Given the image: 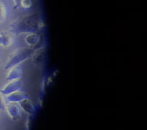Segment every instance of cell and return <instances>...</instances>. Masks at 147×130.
I'll use <instances>...</instances> for the list:
<instances>
[{"label": "cell", "instance_id": "obj_1", "mask_svg": "<svg viewBox=\"0 0 147 130\" xmlns=\"http://www.w3.org/2000/svg\"><path fill=\"white\" fill-rule=\"evenodd\" d=\"M45 28V23L39 14H33L17 18L9 24V30L14 36L21 34L40 33Z\"/></svg>", "mask_w": 147, "mask_h": 130}, {"label": "cell", "instance_id": "obj_2", "mask_svg": "<svg viewBox=\"0 0 147 130\" xmlns=\"http://www.w3.org/2000/svg\"><path fill=\"white\" fill-rule=\"evenodd\" d=\"M34 49L30 47L19 48L14 50L11 54H9L7 61L5 64V70H9L12 67L20 64L21 63L31 58V55L34 53Z\"/></svg>", "mask_w": 147, "mask_h": 130}, {"label": "cell", "instance_id": "obj_3", "mask_svg": "<svg viewBox=\"0 0 147 130\" xmlns=\"http://www.w3.org/2000/svg\"><path fill=\"white\" fill-rule=\"evenodd\" d=\"M5 110L9 116V118L13 121H18L22 118V109L20 108L19 103H12L9 102L8 104H6V108Z\"/></svg>", "mask_w": 147, "mask_h": 130}, {"label": "cell", "instance_id": "obj_4", "mask_svg": "<svg viewBox=\"0 0 147 130\" xmlns=\"http://www.w3.org/2000/svg\"><path fill=\"white\" fill-rule=\"evenodd\" d=\"M42 37L40 33H31L25 37L26 44L34 50L42 47Z\"/></svg>", "mask_w": 147, "mask_h": 130}, {"label": "cell", "instance_id": "obj_5", "mask_svg": "<svg viewBox=\"0 0 147 130\" xmlns=\"http://www.w3.org/2000/svg\"><path fill=\"white\" fill-rule=\"evenodd\" d=\"M45 57H46V47L42 46L34 51L31 55V59L32 64L34 66H42L44 64Z\"/></svg>", "mask_w": 147, "mask_h": 130}, {"label": "cell", "instance_id": "obj_6", "mask_svg": "<svg viewBox=\"0 0 147 130\" xmlns=\"http://www.w3.org/2000/svg\"><path fill=\"white\" fill-rule=\"evenodd\" d=\"M23 82L20 79L13 80V81H9L4 87L1 89V93L3 95H9L13 92H16L17 90H20L22 88Z\"/></svg>", "mask_w": 147, "mask_h": 130}, {"label": "cell", "instance_id": "obj_7", "mask_svg": "<svg viewBox=\"0 0 147 130\" xmlns=\"http://www.w3.org/2000/svg\"><path fill=\"white\" fill-rule=\"evenodd\" d=\"M8 73L6 74V81H13V80L20 79L22 77V67L19 65H16L14 67H12L8 70Z\"/></svg>", "mask_w": 147, "mask_h": 130}, {"label": "cell", "instance_id": "obj_8", "mask_svg": "<svg viewBox=\"0 0 147 130\" xmlns=\"http://www.w3.org/2000/svg\"><path fill=\"white\" fill-rule=\"evenodd\" d=\"M14 39V35L9 31H3L0 32V45L9 47L12 45Z\"/></svg>", "mask_w": 147, "mask_h": 130}, {"label": "cell", "instance_id": "obj_9", "mask_svg": "<svg viewBox=\"0 0 147 130\" xmlns=\"http://www.w3.org/2000/svg\"><path fill=\"white\" fill-rule=\"evenodd\" d=\"M28 94L26 93L24 91H22L20 89V90H17L7 95L6 100L9 102H12V103H20L23 100L28 98Z\"/></svg>", "mask_w": 147, "mask_h": 130}, {"label": "cell", "instance_id": "obj_10", "mask_svg": "<svg viewBox=\"0 0 147 130\" xmlns=\"http://www.w3.org/2000/svg\"><path fill=\"white\" fill-rule=\"evenodd\" d=\"M19 104H20L22 110H24L28 115L29 114L34 115L35 114V107H34L33 102L31 101L30 99H28V97L23 100L22 101H20L19 103Z\"/></svg>", "mask_w": 147, "mask_h": 130}, {"label": "cell", "instance_id": "obj_11", "mask_svg": "<svg viewBox=\"0 0 147 130\" xmlns=\"http://www.w3.org/2000/svg\"><path fill=\"white\" fill-rule=\"evenodd\" d=\"M15 9H29L33 6V0H13Z\"/></svg>", "mask_w": 147, "mask_h": 130}, {"label": "cell", "instance_id": "obj_12", "mask_svg": "<svg viewBox=\"0 0 147 130\" xmlns=\"http://www.w3.org/2000/svg\"><path fill=\"white\" fill-rule=\"evenodd\" d=\"M6 17V8L5 4L0 0V22L5 20Z\"/></svg>", "mask_w": 147, "mask_h": 130}, {"label": "cell", "instance_id": "obj_13", "mask_svg": "<svg viewBox=\"0 0 147 130\" xmlns=\"http://www.w3.org/2000/svg\"><path fill=\"white\" fill-rule=\"evenodd\" d=\"M33 118L34 116L29 114V116L27 118L25 122V130H30L31 129V126H32V123H33Z\"/></svg>", "mask_w": 147, "mask_h": 130}, {"label": "cell", "instance_id": "obj_14", "mask_svg": "<svg viewBox=\"0 0 147 130\" xmlns=\"http://www.w3.org/2000/svg\"><path fill=\"white\" fill-rule=\"evenodd\" d=\"M6 104V100L4 99V95L0 91V110H5Z\"/></svg>", "mask_w": 147, "mask_h": 130}, {"label": "cell", "instance_id": "obj_15", "mask_svg": "<svg viewBox=\"0 0 147 130\" xmlns=\"http://www.w3.org/2000/svg\"><path fill=\"white\" fill-rule=\"evenodd\" d=\"M0 64H1V61H0Z\"/></svg>", "mask_w": 147, "mask_h": 130}]
</instances>
